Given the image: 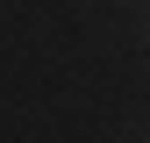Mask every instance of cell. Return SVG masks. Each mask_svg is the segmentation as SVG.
Instances as JSON below:
<instances>
[{
    "mask_svg": "<svg viewBox=\"0 0 150 143\" xmlns=\"http://www.w3.org/2000/svg\"><path fill=\"white\" fill-rule=\"evenodd\" d=\"M143 50H150V14H143Z\"/></svg>",
    "mask_w": 150,
    "mask_h": 143,
    "instance_id": "obj_1",
    "label": "cell"
},
{
    "mask_svg": "<svg viewBox=\"0 0 150 143\" xmlns=\"http://www.w3.org/2000/svg\"><path fill=\"white\" fill-rule=\"evenodd\" d=\"M122 7H136V0H122Z\"/></svg>",
    "mask_w": 150,
    "mask_h": 143,
    "instance_id": "obj_2",
    "label": "cell"
}]
</instances>
